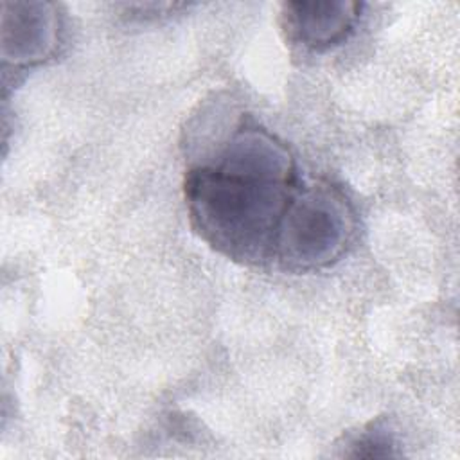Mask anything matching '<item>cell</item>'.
Here are the masks:
<instances>
[{
	"label": "cell",
	"instance_id": "277c9868",
	"mask_svg": "<svg viewBox=\"0 0 460 460\" xmlns=\"http://www.w3.org/2000/svg\"><path fill=\"white\" fill-rule=\"evenodd\" d=\"M363 4L345 0L288 2L280 18L288 40L305 50H327L352 34Z\"/></svg>",
	"mask_w": 460,
	"mask_h": 460
},
{
	"label": "cell",
	"instance_id": "3957f363",
	"mask_svg": "<svg viewBox=\"0 0 460 460\" xmlns=\"http://www.w3.org/2000/svg\"><path fill=\"white\" fill-rule=\"evenodd\" d=\"M61 13L50 2H4L0 56L14 68L34 66L56 54L61 40Z\"/></svg>",
	"mask_w": 460,
	"mask_h": 460
},
{
	"label": "cell",
	"instance_id": "7a4b0ae2",
	"mask_svg": "<svg viewBox=\"0 0 460 460\" xmlns=\"http://www.w3.org/2000/svg\"><path fill=\"white\" fill-rule=\"evenodd\" d=\"M356 235V212L329 183L298 187L277 230L273 259L284 268L309 271L331 266Z\"/></svg>",
	"mask_w": 460,
	"mask_h": 460
},
{
	"label": "cell",
	"instance_id": "5b68a950",
	"mask_svg": "<svg viewBox=\"0 0 460 460\" xmlns=\"http://www.w3.org/2000/svg\"><path fill=\"white\" fill-rule=\"evenodd\" d=\"M354 451L352 456H388L394 455V437L381 424H374L370 429L359 433L358 438L350 442Z\"/></svg>",
	"mask_w": 460,
	"mask_h": 460
},
{
	"label": "cell",
	"instance_id": "6da1fadb",
	"mask_svg": "<svg viewBox=\"0 0 460 460\" xmlns=\"http://www.w3.org/2000/svg\"><path fill=\"white\" fill-rule=\"evenodd\" d=\"M298 190L289 149L259 126H235L217 138L212 156L185 176L192 228L228 259H273L277 230Z\"/></svg>",
	"mask_w": 460,
	"mask_h": 460
}]
</instances>
